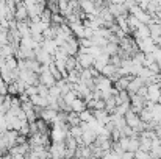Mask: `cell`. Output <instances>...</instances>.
<instances>
[{
    "instance_id": "cell-13",
    "label": "cell",
    "mask_w": 161,
    "mask_h": 159,
    "mask_svg": "<svg viewBox=\"0 0 161 159\" xmlns=\"http://www.w3.org/2000/svg\"><path fill=\"white\" fill-rule=\"evenodd\" d=\"M133 36H135L136 41H139V39H146V38H150V28H149V25H147V24H142L138 30L133 31Z\"/></svg>"
},
{
    "instance_id": "cell-22",
    "label": "cell",
    "mask_w": 161,
    "mask_h": 159,
    "mask_svg": "<svg viewBox=\"0 0 161 159\" xmlns=\"http://www.w3.org/2000/svg\"><path fill=\"white\" fill-rule=\"evenodd\" d=\"M8 94L13 95V97H17V95H19V89H17V84H16L14 81L8 84Z\"/></svg>"
},
{
    "instance_id": "cell-2",
    "label": "cell",
    "mask_w": 161,
    "mask_h": 159,
    "mask_svg": "<svg viewBox=\"0 0 161 159\" xmlns=\"http://www.w3.org/2000/svg\"><path fill=\"white\" fill-rule=\"evenodd\" d=\"M128 13L131 14V16H135L138 20H141L142 24H150V20H152V16L146 11V9H142L139 5H135V6H131L130 9H128Z\"/></svg>"
},
{
    "instance_id": "cell-1",
    "label": "cell",
    "mask_w": 161,
    "mask_h": 159,
    "mask_svg": "<svg viewBox=\"0 0 161 159\" xmlns=\"http://www.w3.org/2000/svg\"><path fill=\"white\" fill-rule=\"evenodd\" d=\"M49 151H50V158L52 159H66V153H67L66 142H53L50 145Z\"/></svg>"
},
{
    "instance_id": "cell-30",
    "label": "cell",
    "mask_w": 161,
    "mask_h": 159,
    "mask_svg": "<svg viewBox=\"0 0 161 159\" xmlns=\"http://www.w3.org/2000/svg\"><path fill=\"white\" fill-rule=\"evenodd\" d=\"M78 2H83V0H78Z\"/></svg>"
},
{
    "instance_id": "cell-19",
    "label": "cell",
    "mask_w": 161,
    "mask_h": 159,
    "mask_svg": "<svg viewBox=\"0 0 161 159\" xmlns=\"http://www.w3.org/2000/svg\"><path fill=\"white\" fill-rule=\"evenodd\" d=\"M0 55L3 58H9V56H14L16 55V49L11 45V44H5L2 49H0Z\"/></svg>"
},
{
    "instance_id": "cell-25",
    "label": "cell",
    "mask_w": 161,
    "mask_h": 159,
    "mask_svg": "<svg viewBox=\"0 0 161 159\" xmlns=\"http://www.w3.org/2000/svg\"><path fill=\"white\" fill-rule=\"evenodd\" d=\"M25 94H27L28 97L36 95V94H38V86H28V87L25 89Z\"/></svg>"
},
{
    "instance_id": "cell-8",
    "label": "cell",
    "mask_w": 161,
    "mask_h": 159,
    "mask_svg": "<svg viewBox=\"0 0 161 159\" xmlns=\"http://www.w3.org/2000/svg\"><path fill=\"white\" fill-rule=\"evenodd\" d=\"M35 59H36L41 66H50V64L55 61L53 56H52V55H49L47 52H44L42 49H39V50H36V52H35Z\"/></svg>"
},
{
    "instance_id": "cell-29",
    "label": "cell",
    "mask_w": 161,
    "mask_h": 159,
    "mask_svg": "<svg viewBox=\"0 0 161 159\" xmlns=\"http://www.w3.org/2000/svg\"><path fill=\"white\" fill-rule=\"evenodd\" d=\"M158 64H160V69H161V61H160V62H158Z\"/></svg>"
},
{
    "instance_id": "cell-3",
    "label": "cell",
    "mask_w": 161,
    "mask_h": 159,
    "mask_svg": "<svg viewBox=\"0 0 161 159\" xmlns=\"http://www.w3.org/2000/svg\"><path fill=\"white\" fill-rule=\"evenodd\" d=\"M56 78H55L53 75H52V72L49 70V66H42V70H41V73H39V83L41 84H44V86H47V87H53L55 84H56Z\"/></svg>"
},
{
    "instance_id": "cell-24",
    "label": "cell",
    "mask_w": 161,
    "mask_h": 159,
    "mask_svg": "<svg viewBox=\"0 0 161 159\" xmlns=\"http://www.w3.org/2000/svg\"><path fill=\"white\" fill-rule=\"evenodd\" d=\"M0 95H8V83H5L2 77H0Z\"/></svg>"
},
{
    "instance_id": "cell-4",
    "label": "cell",
    "mask_w": 161,
    "mask_h": 159,
    "mask_svg": "<svg viewBox=\"0 0 161 159\" xmlns=\"http://www.w3.org/2000/svg\"><path fill=\"white\" fill-rule=\"evenodd\" d=\"M161 95V86L158 83L155 84H149L147 86V94H146V100L147 102H152V103H158Z\"/></svg>"
},
{
    "instance_id": "cell-14",
    "label": "cell",
    "mask_w": 161,
    "mask_h": 159,
    "mask_svg": "<svg viewBox=\"0 0 161 159\" xmlns=\"http://www.w3.org/2000/svg\"><path fill=\"white\" fill-rule=\"evenodd\" d=\"M41 49L53 56L55 53H56V50H58V44L55 42V39H44V42L41 44Z\"/></svg>"
},
{
    "instance_id": "cell-21",
    "label": "cell",
    "mask_w": 161,
    "mask_h": 159,
    "mask_svg": "<svg viewBox=\"0 0 161 159\" xmlns=\"http://www.w3.org/2000/svg\"><path fill=\"white\" fill-rule=\"evenodd\" d=\"M9 126H8V119H6V114H0V133H5L8 131Z\"/></svg>"
},
{
    "instance_id": "cell-28",
    "label": "cell",
    "mask_w": 161,
    "mask_h": 159,
    "mask_svg": "<svg viewBox=\"0 0 161 159\" xmlns=\"http://www.w3.org/2000/svg\"><path fill=\"white\" fill-rule=\"evenodd\" d=\"M158 103H160V105H161V95H160V100H158Z\"/></svg>"
},
{
    "instance_id": "cell-23",
    "label": "cell",
    "mask_w": 161,
    "mask_h": 159,
    "mask_svg": "<svg viewBox=\"0 0 161 159\" xmlns=\"http://www.w3.org/2000/svg\"><path fill=\"white\" fill-rule=\"evenodd\" d=\"M150 153H147V151H144V150H138V151H135V159H150Z\"/></svg>"
},
{
    "instance_id": "cell-26",
    "label": "cell",
    "mask_w": 161,
    "mask_h": 159,
    "mask_svg": "<svg viewBox=\"0 0 161 159\" xmlns=\"http://www.w3.org/2000/svg\"><path fill=\"white\" fill-rule=\"evenodd\" d=\"M5 64H6V58H3V56L0 55V69L5 67Z\"/></svg>"
},
{
    "instance_id": "cell-16",
    "label": "cell",
    "mask_w": 161,
    "mask_h": 159,
    "mask_svg": "<svg viewBox=\"0 0 161 159\" xmlns=\"http://www.w3.org/2000/svg\"><path fill=\"white\" fill-rule=\"evenodd\" d=\"M67 123L69 126H77V125H81V120H80V114L78 112H67Z\"/></svg>"
},
{
    "instance_id": "cell-20",
    "label": "cell",
    "mask_w": 161,
    "mask_h": 159,
    "mask_svg": "<svg viewBox=\"0 0 161 159\" xmlns=\"http://www.w3.org/2000/svg\"><path fill=\"white\" fill-rule=\"evenodd\" d=\"M77 97H78V94L72 89V91H69V92H66V94L63 95V100H64V103H66V105L70 106V105H72V102H74Z\"/></svg>"
},
{
    "instance_id": "cell-18",
    "label": "cell",
    "mask_w": 161,
    "mask_h": 159,
    "mask_svg": "<svg viewBox=\"0 0 161 159\" xmlns=\"http://www.w3.org/2000/svg\"><path fill=\"white\" fill-rule=\"evenodd\" d=\"M69 136H72V137H75L78 142H80V139H81V136H83V126L81 125H77V126H70L69 128Z\"/></svg>"
},
{
    "instance_id": "cell-7",
    "label": "cell",
    "mask_w": 161,
    "mask_h": 159,
    "mask_svg": "<svg viewBox=\"0 0 161 159\" xmlns=\"http://www.w3.org/2000/svg\"><path fill=\"white\" fill-rule=\"evenodd\" d=\"M58 112H59V111H55V109H52V108H44V109L41 111L39 117H41L44 122H47L49 125L53 126L55 122H56V119H58Z\"/></svg>"
},
{
    "instance_id": "cell-17",
    "label": "cell",
    "mask_w": 161,
    "mask_h": 159,
    "mask_svg": "<svg viewBox=\"0 0 161 159\" xmlns=\"http://www.w3.org/2000/svg\"><path fill=\"white\" fill-rule=\"evenodd\" d=\"M80 120L83 122V123H91L92 120H96L94 119V112H92V109H85L83 112H80Z\"/></svg>"
},
{
    "instance_id": "cell-12",
    "label": "cell",
    "mask_w": 161,
    "mask_h": 159,
    "mask_svg": "<svg viewBox=\"0 0 161 159\" xmlns=\"http://www.w3.org/2000/svg\"><path fill=\"white\" fill-rule=\"evenodd\" d=\"M144 84H146V83H144V80H142L141 77H133V80L130 81V84H128V89H127V91H128V94H130V95H131V94H136V92L144 86Z\"/></svg>"
},
{
    "instance_id": "cell-10",
    "label": "cell",
    "mask_w": 161,
    "mask_h": 159,
    "mask_svg": "<svg viewBox=\"0 0 161 159\" xmlns=\"http://www.w3.org/2000/svg\"><path fill=\"white\" fill-rule=\"evenodd\" d=\"M69 27H70V30H72V33H74V36L75 38H78V39H83L85 38V25H83V20H78V22H72V24H69Z\"/></svg>"
},
{
    "instance_id": "cell-9",
    "label": "cell",
    "mask_w": 161,
    "mask_h": 159,
    "mask_svg": "<svg viewBox=\"0 0 161 159\" xmlns=\"http://www.w3.org/2000/svg\"><path fill=\"white\" fill-rule=\"evenodd\" d=\"M14 19H16L17 22H20V20H28V11H27V6H25L24 0L17 2L16 13H14Z\"/></svg>"
},
{
    "instance_id": "cell-11",
    "label": "cell",
    "mask_w": 161,
    "mask_h": 159,
    "mask_svg": "<svg viewBox=\"0 0 161 159\" xmlns=\"http://www.w3.org/2000/svg\"><path fill=\"white\" fill-rule=\"evenodd\" d=\"M131 80H133V75H122V77H119V78L114 81L116 89H117V91H127Z\"/></svg>"
},
{
    "instance_id": "cell-15",
    "label": "cell",
    "mask_w": 161,
    "mask_h": 159,
    "mask_svg": "<svg viewBox=\"0 0 161 159\" xmlns=\"http://www.w3.org/2000/svg\"><path fill=\"white\" fill-rule=\"evenodd\" d=\"M85 109H88V103H86V100H83L81 97H77L74 102H72V105H70V111H74V112H83Z\"/></svg>"
},
{
    "instance_id": "cell-6",
    "label": "cell",
    "mask_w": 161,
    "mask_h": 159,
    "mask_svg": "<svg viewBox=\"0 0 161 159\" xmlns=\"http://www.w3.org/2000/svg\"><path fill=\"white\" fill-rule=\"evenodd\" d=\"M136 44H138V50L142 53H152L155 50V47H157V44H155L152 36L146 38V39H139V41H136Z\"/></svg>"
},
{
    "instance_id": "cell-27",
    "label": "cell",
    "mask_w": 161,
    "mask_h": 159,
    "mask_svg": "<svg viewBox=\"0 0 161 159\" xmlns=\"http://www.w3.org/2000/svg\"><path fill=\"white\" fill-rule=\"evenodd\" d=\"M157 2H158V6L161 8V0H157Z\"/></svg>"
},
{
    "instance_id": "cell-5",
    "label": "cell",
    "mask_w": 161,
    "mask_h": 159,
    "mask_svg": "<svg viewBox=\"0 0 161 159\" xmlns=\"http://www.w3.org/2000/svg\"><path fill=\"white\" fill-rule=\"evenodd\" d=\"M75 58H77V62H78V66L81 69H91V67H94V56L92 55L78 52Z\"/></svg>"
}]
</instances>
